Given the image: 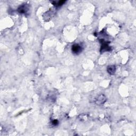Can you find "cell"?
Returning <instances> with one entry per match:
<instances>
[{"label": "cell", "instance_id": "1", "mask_svg": "<svg viewBox=\"0 0 136 136\" xmlns=\"http://www.w3.org/2000/svg\"><path fill=\"white\" fill-rule=\"evenodd\" d=\"M71 50L73 54L78 55L82 52V48L81 45L79 44H74L72 46Z\"/></svg>", "mask_w": 136, "mask_h": 136}, {"label": "cell", "instance_id": "4", "mask_svg": "<svg viewBox=\"0 0 136 136\" xmlns=\"http://www.w3.org/2000/svg\"><path fill=\"white\" fill-rule=\"evenodd\" d=\"M107 72L110 74H111V75H114V74L115 73L116 66L113 65H109L107 66Z\"/></svg>", "mask_w": 136, "mask_h": 136}, {"label": "cell", "instance_id": "5", "mask_svg": "<svg viewBox=\"0 0 136 136\" xmlns=\"http://www.w3.org/2000/svg\"><path fill=\"white\" fill-rule=\"evenodd\" d=\"M28 11V7L26 5H21L18 8V11L20 13H25Z\"/></svg>", "mask_w": 136, "mask_h": 136}, {"label": "cell", "instance_id": "7", "mask_svg": "<svg viewBox=\"0 0 136 136\" xmlns=\"http://www.w3.org/2000/svg\"><path fill=\"white\" fill-rule=\"evenodd\" d=\"M52 124L54 126H57L58 124V121L57 120H54L52 121Z\"/></svg>", "mask_w": 136, "mask_h": 136}, {"label": "cell", "instance_id": "3", "mask_svg": "<svg viewBox=\"0 0 136 136\" xmlns=\"http://www.w3.org/2000/svg\"><path fill=\"white\" fill-rule=\"evenodd\" d=\"M100 41L101 42V43L102 44V47H101L100 49L101 53H103L106 51H110L111 50V47L108 46L106 42H105L104 39H101Z\"/></svg>", "mask_w": 136, "mask_h": 136}, {"label": "cell", "instance_id": "6", "mask_svg": "<svg viewBox=\"0 0 136 136\" xmlns=\"http://www.w3.org/2000/svg\"><path fill=\"white\" fill-rule=\"evenodd\" d=\"M65 2V1H52V3L53 4L55 5V7H60L61 5H62L63 4H64V3Z\"/></svg>", "mask_w": 136, "mask_h": 136}, {"label": "cell", "instance_id": "2", "mask_svg": "<svg viewBox=\"0 0 136 136\" xmlns=\"http://www.w3.org/2000/svg\"><path fill=\"white\" fill-rule=\"evenodd\" d=\"M106 100V98L104 95L101 94L98 96L96 98L95 103L97 105H101L103 104Z\"/></svg>", "mask_w": 136, "mask_h": 136}]
</instances>
